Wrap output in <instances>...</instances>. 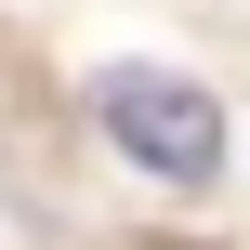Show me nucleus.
<instances>
[{"instance_id": "f257e3e1", "label": "nucleus", "mask_w": 250, "mask_h": 250, "mask_svg": "<svg viewBox=\"0 0 250 250\" xmlns=\"http://www.w3.org/2000/svg\"><path fill=\"white\" fill-rule=\"evenodd\" d=\"M92 119H105V145H119L132 171H158V185H211V158H224V105H211L198 79H171V66H105V79H92Z\"/></svg>"}]
</instances>
